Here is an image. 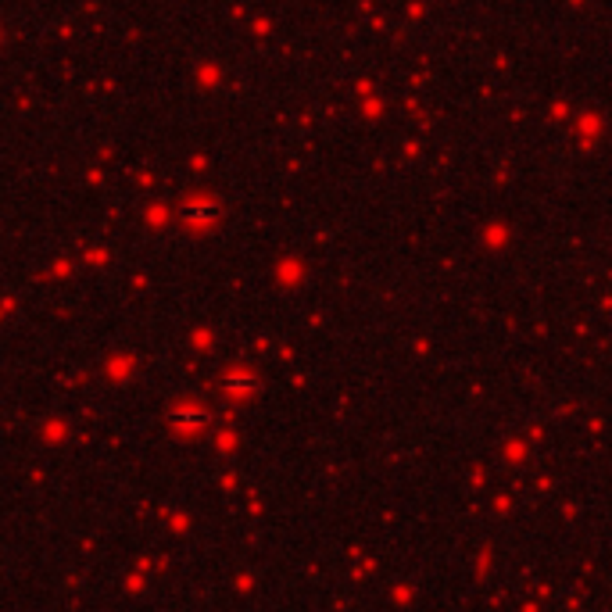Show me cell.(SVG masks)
Masks as SVG:
<instances>
[{
    "label": "cell",
    "instance_id": "cell-1",
    "mask_svg": "<svg viewBox=\"0 0 612 612\" xmlns=\"http://www.w3.org/2000/svg\"><path fill=\"white\" fill-rule=\"evenodd\" d=\"M176 419H179L183 430H190V426H204V422H208V412H204L201 405H183L176 412Z\"/></svg>",
    "mask_w": 612,
    "mask_h": 612
},
{
    "label": "cell",
    "instance_id": "cell-2",
    "mask_svg": "<svg viewBox=\"0 0 612 612\" xmlns=\"http://www.w3.org/2000/svg\"><path fill=\"white\" fill-rule=\"evenodd\" d=\"M255 387H258V380L251 372H229L226 376V390H229V394H251Z\"/></svg>",
    "mask_w": 612,
    "mask_h": 612
}]
</instances>
